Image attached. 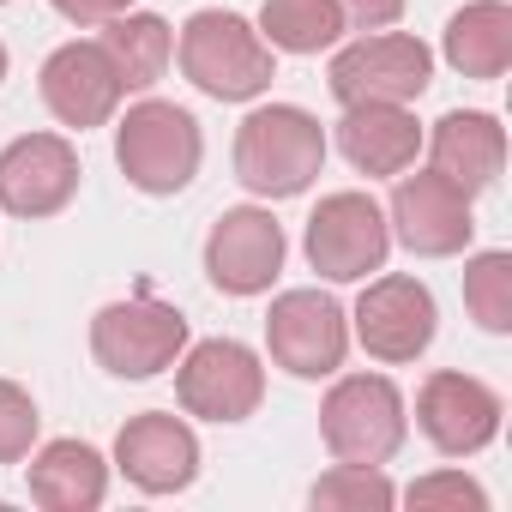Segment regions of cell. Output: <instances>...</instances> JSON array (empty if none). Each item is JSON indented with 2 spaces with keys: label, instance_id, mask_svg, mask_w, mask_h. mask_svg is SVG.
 <instances>
[{
  "label": "cell",
  "instance_id": "obj_1",
  "mask_svg": "<svg viewBox=\"0 0 512 512\" xmlns=\"http://www.w3.org/2000/svg\"><path fill=\"white\" fill-rule=\"evenodd\" d=\"M326 169V127L302 103H260L235 127V181L253 199H296Z\"/></svg>",
  "mask_w": 512,
  "mask_h": 512
},
{
  "label": "cell",
  "instance_id": "obj_2",
  "mask_svg": "<svg viewBox=\"0 0 512 512\" xmlns=\"http://www.w3.org/2000/svg\"><path fill=\"white\" fill-rule=\"evenodd\" d=\"M175 55H181L187 85L205 91L211 103H253L278 79V49L229 7H199L181 25Z\"/></svg>",
  "mask_w": 512,
  "mask_h": 512
},
{
  "label": "cell",
  "instance_id": "obj_3",
  "mask_svg": "<svg viewBox=\"0 0 512 512\" xmlns=\"http://www.w3.org/2000/svg\"><path fill=\"white\" fill-rule=\"evenodd\" d=\"M199 157H205V133H199V121H193L181 103L145 97V103H133L127 121L115 127V163H121L127 187H139V193H151V199L181 193V187L199 175Z\"/></svg>",
  "mask_w": 512,
  "mask_h": 512
},
{
  "label": "cell",
  "instance_id": "obj_4",
  "mask_svg": "<svg viewBox=\"0 0 512 512\" xmlns=\"http://www.w3.org/2000/svg\"><path fill=\"white\" fill-rule=\"evenodd\" d=\"M410 434L404 392L386 374H344L320 398V440L338 464H392Z\"/></svg>",
  "mask_w": 512,
  "mask_h": 512
},
{
  "label": "cell",
  "instance_id": "obj_5",
  "mask_svg": "<svg viewBox=\"0 0 512 512\" xmlns=\"http://www.w3.org/2000/svg\"><path fill=\"white\" fill-rule=\"evenodd\" d=\"M181 350H187V314L145 290L97 308V320H91V356L115 380H151V374L175 368Z\"/></svg>",
  "mask_w": 512,
  "mask_h": 512
},
{
  "label": "cell",
  "instance_id": "obj_6",
  "mask_svg": "<svg viewBox=\"0 0 512 512\" xmlns=\"http://www.w3.org/2000/svg\"><path fill=\"white\" fill-rule=\"evenodd\" d=\"M175 398L199 422H247L266 404V362L241 338H205L175 356Z\"/></svg>",
  "mask_w": 512,
  "mask_h": 512
},
{
  "label": "cell",
  "instance_id": "obj_7",
  "mask_svg": "<svg viewBox=\"0 0 512 512\" xmlns=\"http://www.w3.org/2000/svg\"><path fill=\"white\" fill-rule=\"evenodd\" d=\"M332 97L350 103H416L434 85V55L410 31H362L332 55Z\"/></svg>",
  "mask_w": 512,
  "mask_h": 512
},
{
  "label": "cell",
  "instance_id": "obj_8",
  "mask_svg": "<svg viewBox=\"0 0 512 512\" xmlns=\"http://www.w3.org/2000/svg\"><path fill=\"white\" fill-rule=\"evenodd\" d=\"M302 247H308V266L326 284H362L368 272L386 266L392 229H386V211L368 193H326L308 217Z\"/></svg>",
  "mask_w": 512,
  "mask_h": 512
},
{
  "label": "cell",
  "instance_id": "obj_9",
  "mask_svg": "<svg viewBox=\"0 0 512 512\" xmlns=\"http://www.w3.org/2000/svg\"><path fill=\"white\" fill-rule=\"evenodd\" d=\"M266 350L296 380H332L350 356V314L326 290H284L266 314Z\"/></svg>",
  "mask_w": 512,
  "mask_h": 512
},
{
  "label": "cell",
  "instance_id": "obj_10",
  "mask_svg": "<svg viewBox=\"0 0 512 512\" xmlns=\"http://www.w3.org/2000/svg\"><path fill=\"white\" fill-rule=\"evenodd\" d=\"M284 223L266 205H235L205 235V278L223 296H266L284 272Z\"/></svg>",
  "mask_w": 512,
  "mask_h": 512
},
{
  "label": "cell",
  "instance_id": "obj_11",
  "mask_svg": "<svg viewBox=\"0 0 512 512\" xmlns=\"http://www.w3.org/2000/svg\"><path fill=\"white\" fill-rule=\"evenodd\" d=\"M386 229H392V241H404L416 253V260H452V253H464L470 235H476V211H470L464 187H452L434 169H416V175H398L392 205H386Z\"/></svg>",
  "mask_w": 512,
  "mask_h": 512
},
{
  "label": "cell",
  "instance_id": "obj_12",
  "mask_svg": "<svg viewBox=\"0 0 512 512\" xmlns=\"http://www.w3.org/2000/svg\"><path fill=\"white\" fill-rule=\"evenodd\" d=\"M356 326H350V338L374 356V362H416L428 344H434V332H440V308H434V290L422 284V278H374L368 290H362V302H356V314H350Z\"/></svg>",
  "mask_w": 512,
  "mask_h": 512
},
{
  "label": "cell",
  "instance_id": "obj_13",
  "mask_svg": "<svg viewBox=\"0 0 512 512\" xmlns=\"http://www.w3.org/2000/svg\"><path fill=\"white\" fill-rule=\"evenodd\" d=\"M416 428L428 434L434 452H446V458H476V452L494 446V434H500V392L482 386L476 374L440 368V374H428L422 392H416Z\"/></svg>",
  "mask_w": 512,
  "mask_h": 512
},
{
  "label": "cell",
  "instance_id": "obj_14",
  "mask_svg": "<svg viewBox=\"0 0 512 512\" xmlns=\"http://www.w3.org/2000/svg\"><path fill=\"white\" fill-rule=\"evenodd\" d=\"M79 193V151L61 133H25L0 151V211L7 217H55Z\"/></svg>",
  "mask_w": 512,
  "mask_h": 512
},
{
  "label": "cell",
  "instance_id": "obj_15",
  "mask_svg": "<svg viewBox=\"0 0 512 512\" xmlns=\"http://www.w3.org/2000/svg\"><path fill=\"white\" fill-rule=\"evenodd\" d=\"M37 85H43L49 115H55L61 127H73V133L109 127L115 109H121V97H127L115 61L103 55V43H61V49L43 61Z\"/></svg>",
  "mask_w": 512,
  "mask_h": 512
},
{
  "label": "cell",
  "instance_id": "obj_16",
  "mask_svg": "<svg viewBox=\"0 0 512 512\" xmlns=\"http://www.w3.org/2000/svg\"><path fill=\"white\" fill-rule=\"evenodd\" d=\"M115 470L139 494H181L199 476V434L169 410L127 416V428L115 434Z\"/></svg>",
  "mask_w": 512,
  "mask_h": 512
},
{
  "label": "cell",
  "instance_id": "obj_17",
  "mask_svg": "<svg viewBox=\"0 0 512 512\" xmlns=\"http://www.w3.org/2000/svg\"><path fill=\"white\" fill-rule=\"evenodd\" d=\"M428 169L446 175L452 187H464V193L476 199V193L494 187L500 169H506V127H500L494 115H482V109H452V115H440L434 133H428Z\"/></svg>",
  "mask_w": 512,
  "mask_h": 512
},
{
  "label": "cell",
  "instance_id": "obj_18",
  "mask_svg": "<svg viewBox=\"0 0 512 512\" xmlns=\"http://www.w3.org/2000/svg\"><path fill=\"white\" fill-rule=\"evenodd\" d=\"M338 151L362 175H404L422 151V127L410 103H350L338 121Z\"/></svg>",
  "mask_w": 512,
  "mask_h": 512
},
{
  "label": "cell",
  "instance_id": "obj_19",
  "mask_svg": "<svg viewBox=\"0 0 512 512\" xmlns=\"http://www.w3.org/2000/svg\"><path fill=\"white\" fill-rule=\"evenodd\" d=\"M25 482H31V500L43 512H91L109 494V458L91 440H49L31 458Z\"/></svg>",
  "mask_w": 512,
  "mask_h": 512
},
{
  "label": "cell",
  "instance_id": "obj_20",
  "mask_svg": "<svg viewBox=\"0 0 512 512\" xmlns=\"http://www.w3.org/2000/svg\"><path fill=\"white\" fill-rule=\"evenodd\" d=\"M440 55L464 79H500L512 67V7L506 0H470V7H458L446 19Z\"/></svg>",
  "mask_w": 512,
  "mask_h": 512
},
{
  "label": "cell",
  "instance_id": "obj_21",
  "mask_svg": "<svg viewBox=\"0 0 512 512\" xmlns=\"http://www.w3.org/2000/svg\"><path fill=\"white\" fill-rule=\"evenodd\" d=\"M97 43L115 61V73H121L127 91H151L169 73V61H175V31L157 13H121V19H109Z\"/></svg>",
  "mask_w": 512,
  "mask_h": 512
},
{
  "label": "cell",
  "instance_id": "obj_22",
  "mask_svg": "<svg viewBox=\"0 0 512 512\" xmlns=\"http://www.w3.org/2000/svg\"><path fill=\"white\" fill-rule=\"evenodd\" d=\"M253 31L278 55H320V49H338L350 25L338 13V0H266Z\"/></svg>",
  "mask_w": 512,
  "mask_h": 512
},
{
  "label": "cell",
  "instance_id": "obj_23",
  "mask_svg": "<svg viewBox=\"0 0 512 512\" xmlns=\"http://www.w3.org/2000/svg\"><path fill=\"white\" fill-rule=\"evenodd\" d=\"M464 308L482 332H494V338L512 332V253L488 247L464 266Z\"/></svg>",
  "mask_w": 512,
  "mask_h": 512
},
{
  "label": "cell",
  "instance_id": "obj_24",
  "mask_svg": "<svg viewBox=\"0 0 512 512\" xmlns=\"http://www.w3.org/2000/svg\"><path fill=\"white\" fill-rule=\"evenodd\" d=\"M314 512H386L398 506V488L386 482L380 464H332L314 488H308Z\"/></svg>",
  "mask_w": 512,
  "mask_h": 512
},
{
  "label": "cell",
  "instance_id": "obj_25",
  "mask_svg": "<svg viewBox=\"0 0 512 512\" xmlns=\"http://www.w3.org/2000/svg\"><path fill=\"white\" fill-rule=\"evenodd\" d=\"M37 428H43V416H37V398H31L19 380H0V464H19V458H31V446H37Z\"/></svg>",
  "mask_w": 512,
  "mask_h": 512
},
{
  "label": "cell",
  "instance_id": "obj_26",
  "mask_svg": "<svg viewBox=\"0 0 512 512\" xmlns=\"http://www.w3.org/2000/svg\"><path fill=\"white\" fill-rule=\"evenodd\" d=\"M404 500H410V506H422V512H434V506H452V512H488L482 482H470L464 470H434V476H416V482L404 488Z\"/></svg>",
  "mask_w": 512,
  "mask_h": 512
},
{
  "label": "cell",
  "instance_id": "obj_27",
  "mask_svg": "<svg viewBox=\"0 0 512 512\" xmlns=\"http://www.w3.org/2000/svg\"><path fill=\"white\" fill-rule=\"evenodd\" d=\"M338 13L350 31H386L404 19V0H338Z\"/></svg>",
  "mask_w": 512,
  "mask_h": 512
},
{
  "label": "cell",
  "instance_id": "obj_28",
  "mask_svg": "<svg viewBox=\"0 0 512 512\" xmlns=\"http://www.w3.org/2000/svg\"><path fill=\"white\" fill-rule=\"evenodd\" d=\"M49 7L61 19H73V25H109V19L133 13V0H49Z\"/></svg>",
  "mask_w": 512,
  "mask_h": 512
},
{
  "label": "cell",
  "instance_id": "obj_29",
  "mask_svg": "<svg viewBox=\"0 0 512 512\" xmlns=\"http://www.w3.org/2000/svg\"><path fill=\"white\" fill-rule=\"evenodd\" d=\"M0 79H7V43H0Z\"/></svg>",
  "mask_w": 512,
  "mask_h": 512
},
{
  "label": "cell",
  "instance_id": "obj_30",
  "mask_svg": "<svg viewBox=\"0 0 512 512\" xmlns=\"http://www.w3.org/2000/svg\"><path fill=\"white\" fill-rule=\"evenodd\" d=\"M0 7H7V0H0Z\"/></svg>",
  "mask_w": 512,
  "mask_h": 512
}]
</instances>
